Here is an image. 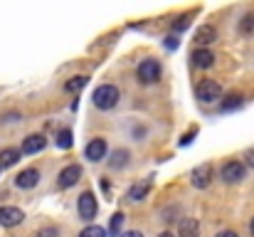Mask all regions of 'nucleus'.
<instances>
[{
  "instance_id": "1",
  "label": "nucleus",
  "mask_w": 254,
  "mask_h": 237,
  "mask_svg": "<svg viewBox=\"0 0 254 237\" xmlns=\"http://www.w3.org/2000/svg\"><path fill=\"white\" fill-rule=\"evenodd\" d=\"M91 99H94V106H99V109H114L116 101L121 99V94L114 84H101V86H96Z\"/></svg>"
},
{
  "instance_id": "2",
  "label": "nucleus",
  "mask_w": 254,
  "mask_h": 237,
  "mask_svg": "<svg viewBox=\"0 0 254 237\" xmlns=\"http://www.w3.org/2000/svg\"><path fill=\"white\" fill-rule=\"evenodd\" d=\"M138 79H141V81H146V84L158 81V79H161V62H158V60H153V57L143 60V62L138 65Z\"/></svg>"
},
{
  "instance_id": "3",
  "label": "nucleus",
  "mask_w": 254,
  "mask_h": 237,
  "mask_svg": "<svg viewBox=\"0 0 254 237\" xmlns=\"http://www.w3.org/2000/svg\"><path fill=\"white\" fill-rule=\"evenodd\" d=\"M197 96H200V101L212 104V101H217V99L222 96V86H220L217 81H212V79H205V81L197 86Z\"/></svg>"
},
{
  "instance_id": "4",
  "label": "nucleus",
  "mask_w": 254,
  "mask_h": 237,
  "mask_svg": "<svg viewBox=\"0 0 254 237\" xmlns=\"http://www.w3.org/2000/svg\"><path fill=\"white\" fill-rule=\"evenodd\" d=\"M245 173H247V168H245L240 160H230V163H225V165H222L220 178H222L225 183H240V180L245 178Z\"/></svg>"
},
{
  "instance_id": "5",
  "label": "nucleus",
  "mask_w": 254,
  "mask_h": 237,
  "mask_svg": "<svg viewBox=\"0 0 254 237\" xmlns=\"http://www.w3.org/2000/svg\"><path fill=\"white\" fill-rule=\"evenodd\" d=\"M22 220H25V213H22L20 208H12V205L0 208V225H5V228H15V225H20Z\"/></svg>"
},
{
  "instance_id": "6",
  "label": "nucleus",
  "mask_w": 254,
  "mask_h": 237,
  "mask_svg": "<svg viewBox=\"0 0 254 237\" xmlns=\"http://www.w3.org/2000/svg\"><path fill=\"white\" fill-rule=\"evenodd\" d=\"M77 210H79V218L82 220H91L96 215V198L91 193L79 195V203H77Z\"/></svg>"
},
{
  "instance_id": "7",
  "label": "nucleus",
  "mask_w": 254,
  "mask_h": 237,
  "mask_svg": "<svg viewBox=\"0 0 254 237\" xmlns=\"http://www.w3.org/2000/svg\"><path fill=\"white\" fill-rule=\"evenodd\" d=\"M79 178H82V168H79L77 163H72V165L62 168V173H60V185H62V188H72L74 183H79Z\"/></svg>"
},
{
  "instance_id": "8",
  "label": "nucleus",
  "mask_w": 254,
  "mask_h": 237,
  "mask_svg": "<svg viewBox=\"0 0 254 237\" xmlns=\"http://www.w3.org/2000/svg\"><path fill=\"white\" fill-rule=\"evenodd\" d=\"M190 178H192V185H195V188H207V183H210V178H212V165H210V163L197 165Z\"/></svg>"
},
{
  "instance_id": "9",
  "label": "nucleus",
  "mask_w": 254,
  "mask_h": 237,
  "mask_svg": "<svg viewBox=\"0 0 254 237\" xmlns=\"http://www.w3.org/2000/svg\"><path fill=\"white\" fill-rule=\"evenodd\" d=\"M106 141L104 139H91L89 144H86V158L89 160H101V158L106 156Z\"/></svg>"
},
{
  "instance_id": "10",
  "label": "nucleus",
  "mask_w": 254,
  "mask_h": 237,
  "mask_svg": "<svg viewBox=\"0 0 254 237\" xmlns=\"http://www.w3.org/2000/svg\"><path fill=\"white\" fill-rule=\"evenodd\" d=\"M190 60H192V65L195 67H200V70H207V67H212V62H215V55L210 52V50H195L192 55H190Z\"/></svg>"
},
{
  "instance_id": "11",
  "label": "nucleus",
  "mask_w": 254,
  "mask_h": 237,
  "mask_svg": "<svg viewBox=\"0 0 254 237\" xmlns=\"http://www.w3.org/2000/svg\"><path fill=\"white\" fill-rule=\"evenodd\" d=\"M15 183H17V188H35V185L40 183V170L27 168V170H22V173L15 178Z\"/></svg>"
},
{
  "instance_id": "12",
  "label": "nucleus",
  "mask_w": 254,
  "mask_h": 237,
  "mask_svg": "<svg viewBox=\"0 0 254 237\" xmlns=\"http://www.w3.org/2000/svg\"><path fill=\"white\" fill-rule=\"evenodd\" d=\"M217 40V30L212 27V25H200L197 27V32H195V42L197 45H210V42H215Z\"/></svg>"
},
{
  "instance_id": "13",
  "label": "nucleus",
  "mask_w": 254,
  "mask_h": 237,
  "mask_svg": "<svg viewBox=\"0 0 254 237\" xmlns=\"http://www.w3.org/2000/svg\"><path fill=\"white\" fill-rule=\"evenodd\" d=\"M178 233H180V237H200V223L195 218H183Z\"/></svg>"
},
{
  "instance_id": "14",
  "label": "nucleus",
  "mask_w": 254,
  "mask_h": 237,
  "mask_svg": "<svg viewBox=\"0 0 254 237\" xmlns=\"http://www.w3.org/2000/svg\"><path fill=\"white\" fill-rule=\"evenodd\" d=\"M42 149H45V136H40V134H32L22 141V154H37Z\"/></svg>"
},
{
  "instance_id": "15",
  "label": "nucleus",
  "mask_w": 254,
  "mask_h": 237,
  "mask_svg": "<svg viewBox=\"0 0 254 237\" xmlns=\"http://www.w3.org/2000/svg\"><path fill=\"white\" fill-rule=\"evenodd\" d=\"M151 190V180H146V183H136V185H131V190H128V200H143V195Z\"/></svg>"
},
{
  "instance_id": "16",
  "label": "nucleus",
  "mask_w": 254,
  "mask_h": 237,
  "mask_svg": "<svg viewBox=\"0 0 254 237\" xmlns=\"http://www.w3.org/2000/svg\"><path fill=\"white\" fill-rule=\"evenodd\" d=\"M17 158H20V154H17L15 149H2V151H0V165H2V168L15 165V163H17Z\"/></svg>"
},
{
  "instance_id": "17",
  "label": "nucleus",
  "mask_w": 254,
  "mask_h": 237,
  "mask_svg": "<svg viewBox=\"0 0 254 237\" xmlns=\"http://www.w3.org/2000/svg\"><path fill=\"white\" fill-rule=\"evenodd\" d=\"M126 163H128V151H124V149L114 151V156H111V160H109L111 168H121V165H126Z\"/></svg>"
},
{
  "instance_id": "18",
  "label": "nucleus",
  "mask_w": 254,
  "mask_h": 237,
  "mask_svg": "<svg viewBox=\"0 0 254 237\" xmlns=\"http://www.w3.org/2000/svg\"><path fill=\"white\" fill-rule=\"evenodd\" d=\"M86 84V77H72L67 84H64V89L69 91V94H77V91H82Z\"/></svg>"
},
{
  "instance_id": "19",
  "label": "nucleus",
  "mask_w": 254,
  "mask_h": 237,
  "mask_svg": "<svg viewBox=\"0 0 254 237\" xmlns=\"http://www.w3.org/2000/svg\"><path fill=\"white\" fill-rule=\"evenodd\" d=\"M121 225H124V213H116L114 218H111V225H109V233L116 237H121L124 233H121Z\"/></svg>"
},
{
  "instance_id": "20",
  "label": "nucleus",
  "mask_w": 254,
  "mask_h": 237,
  "mask_svg": "<svg viewBox=\"0 0 254 237\" xmlns=\"http://www.w3.org/2000/svg\"><path fill=\"white\" fill-rule=\"evenodd\" d=\"M106 235H109V230H104L99 225H89V228H84L79 233V237H106Z\"/></svg>"
},
{
  "instance_id": "21",
  "label": "nucleus",
  "mask_w": 254,
  "mask_h": 237,
  "mask_svg": "<svg viewBox=\"0 0 254 237\" xmlns=\"http://www.w3.org/2000/svg\"><path fill=\"white\" fill-rule=\"evenodd\" d=\"M240 104H242V96H240V94H230V96L222 101V109H225V111H230V109H237Z\"/></svg>"
},
{
  "instance_id": "22",
  "label": "nucleus",
  "mask_w": 254,
  "mask_h": 237,
  "mask_svg": "<svg viewBox=\"0 0 254 237\" xmlns=\"http://www.w3.org/2000/svg\"><path fill=\"white\" fill-rule=\"evenodd\" d=\"M57 144H60V149H69L72 146V131H62Z\"/></svg>"
},
{
  "instance_id": "23",
  "label": "nucleus",
  "mask_w": 254,
  "mask_h": 237,
  "mask_svg": "<svg viewBox=\"0 0 254 237\" xmlns=\"http://www.w3.org/2000/svg\"><path fill=\"white\" fill-rule=\"evenodd\" d=\"M240 30H242V32H247V35H250V32H254V15H247V17L242 20Z\"/></svg>"
},
{
  "instance_id": "24",
  "label": "nucleus",
  "mask_w": 254,
  "mask_h": 237,
  "mask_svg": "<svg viewBox=\"0 0 254 237\" xmlns=\"http://www.w3.org/2000/svg\"><path fill=\"white\" fill-rule=\"evenodd\" d=\"M188 25H190V20H188V17H178V20L173 22V30H175V32H180V30H185Z\"/></svg>"
},
{
  "instance_id": "25",
  "label": "nucleus",
  "mask_w": 254,
  "mask_h": 237,
  "mask_svg": "<svg viewBox=\"0 0 254 237\" xmlns=\"http://www.w3.org/2000/svg\"><path fill=\"white\" fill-rule=\"evenodd\" d=\"M60 235V230H57V228H47V230H42V233H40V237H57Z\"/></svg>"
},
{
  "instance_id": "26",
  "label": "nucleus",
  "mask_w": 254,
  "mask_h": 237,
  "mask_svg": "<svg viewBox=\"0 0 254 237\" xmlns=\"http://www.w3.org/2000/svg\"><path fill=\"white\" fill-rule=\"evenodd\" d=\"M166 45H168L170 50H175V47H178V40H175V37H168V42H166Z\"/></svg>"
},
{
  "instance_id": "27",
  "label": "nucleus",
  "mask_w": 254,
  "mask_h": 237,
  "mask_svg": "<svg viewBox=\"0 0 254 237\" xmlns=\"http://www.w3.org/2000/svg\"><path fill=\"white\" fill-rule=\"evenodd\" d=\"M121 237H143L141 233H136V230H128V233H124Z\"/></svg>"
},
{
  "instance_id": "28",
  "label": "nucleus",
  "mask_w": 254,
  "mask_h": 237,
  "mask_svg": "<svg viewBox=\"0 0 254 237\" xmlns=\"http://www.w3.org/2000/svg\"><path fill=\"white\" fill-rule=\"evenodd\" d=\"M217 237H240L237 233H232V230H225V233H220Z\"/></svg>"
},
{
  "instance_id": "29",
  "label": "nucleus",
  "mask_w": 254,
  "mask_h": 237,
  "mask_svg": "<svg viewBox=\"0 0 254 237\" xmlns=\"http://www.w3.org/2000/svg\"><path fill=\"white\" fill-rule=\"evenodd\" d=\"M247 163H250V165H252V168H254V151H252V154H250V156H247Z\"/></svg>"
},
{
  "instance_id": "30",
  "label": "nucleus",
  "mask_w": 254,
  "mask_h": 237,
  "mask_svg": "<svg viewBox=\"0 0 254 237\" xmlns=\"http://www.w3.org/2000/svg\"><path fill=\"white\" fill-rule=\"evenodd\" d=\"M158 237H173V235H170V233H163V235H158Z\"/></svg>"
},
{
  "instance_id": "31",
  "label": "nucleus",
  "mask_w": 254,
  "mask_h": 237,
  "mask_svg": "<svg viewBox=\"0 0 254 237\" xmlns=\"http://www.w3.org/2000/svg\"><path fill=\"white\" fill-rule=\"evenodd\" d=\"M250 228H252V235H254V220H252V225H250Z\"/></svg>"
}]
</instances>
